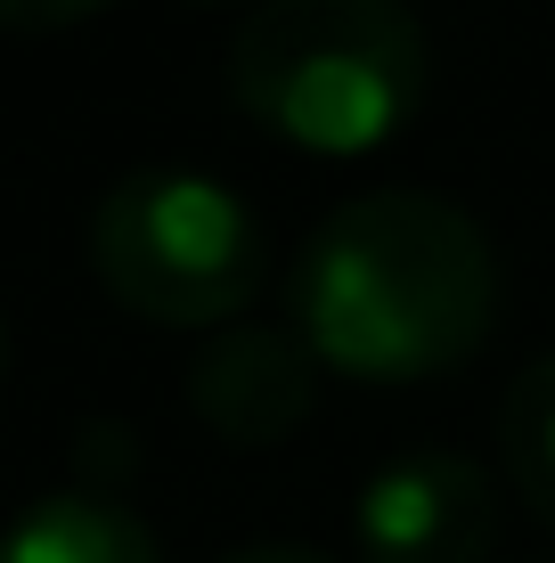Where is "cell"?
I'll return each mask as SVG.
<instances>
[{
	"label": "cell",
	"mask_w": 555,
	"mask_h": 563,
	"mask_svg": "<svg viewBox=\"0 0 555 563\" xmlns=\"http://www.w3.org/2000/svg\"><path fill=\"white\" fill-rule=\"evenodd\" d=\"M490 319L499 254L442 188L343 197L286 278V327H302V343L359 384L449 376L490 343Z\"/></svg>",
	"instance_id": "obj_1"
},
{
	"label": "cell",
	"mask_w": 555,
	"mask_h": 563,
	"mask_svg": "<svg viewBox=\"0 0 555 563\" xmlns=\"http://www.w3.org/2000/svg\"><path fill=\"white\" fill-rule=\"evenodd\" d=\"M425 74L409 0H262L229 33V99L311 155H376L425 107Z\"/></svg>",
	"instance_id": "obj_2"
},
{
	"label": "cell",
	"mask_w": 555,
	"mask_h": 563,
	"mask_svg": "<svg viewBox=\"0 0 555 563\" xmlns=\"http://www.w3.org/2000/svg\"><path fill=\"white\" fill-rule=\"evenodd\" d=\"M90 269L147 327H237L270 278V229L213 172L147 164L90 212Z\"/></svg>",
	"instance_id": "obj_3"
},
{
	"label": "cell",
	"mask_w": 555,
	"mask_h": 563,
	"mask_svg": "<svg viewBox=\"0 0 555 563\" xmlns=\"http://www.w3.org/2000/svg\"><path fill=\"white\" fill-rule=\"evenodd\" d=\"M507 515V474L466 450H409L376 465L352 507V539L368 563H490Z\"/></svg>",
	"instance_id": "obj_4"
},
{
	"label": "cell",
	"mask_w": 555,
	"mask_h": 563,
	"mask_svg": "<svg viewBox=\"0 0 555 563\" xmlns=\"http://www.w3.org/2000/svg\"><path fill=\"white\" fill-rule=\"evenodd\" d=\"M319 376L328 360L302 343V327H270V319H237L188 367V409L204 417V433L229 450H278L295 441L319 409Z\"/></svg>",
	"instance_id": "obj_5"
},
{
	"label": "cell",
	"mask_w": 555,
	"mask_h": 563,
	"mask_svg": "<svg viewBox=\"0 0 555 563\" xmlns=\"http://www.w3.org/2000/svg\"><path fill=\"white\" fill-rule=\"evenodd\" d=\"M0 563H164V548H156L140 507H123L114 490L74 482V490H49L16 515Z\"/></svg>",
	"instance_id": "obj_6"
},
{
	"label": "cell",
	"mask_w": 555,
	"mask_h": 563,
	"mask_svg": "<svg viewBox=\"0 0 555 563\" xmlns=\"http://www.w3.org/2000/svg\"><path fill=\"white\" fill-rule=\"evenodd\" d=\"M499 474L540 522H555V352L523 360L499 400Z\"/></svg>",
	"instance_id": "obj_7"
},
{
	"label": "cell",
	"mask_w": 555,
	"mask_h": 563,
	"mask_svg": "<svg viewBox=\"0 0 555 563\" xmlns=\"http://www.w3.org/2000/svg\"><path fill=\"white\" fill-rule=\"evenodd\" d=\"M99 9H107V0H0V25L42 42V33H74L82 16H99Z\"/></svg>",
	"instance_id": "obj_8"
},
{
	"label": "cell",
	"mask_w": 555,
	"mask_h": 563,
	"mask_svg": "<svg viewBox=\"0 0 555 563\" xmlns=\"http://www.w3.org/2000/svg\"><path fill=\"white\" fill-rule=\"evenodd\" d=\"M221 563H335V555L302 548V539H254V548H229Z\"/></svg>",
	"instance_id": "obj_9"
},
{
	"label": "cell",
	"mask_w": 555,
	"mask_h": 563,
	"mask_svg": "<svg viewBox=\"0 0 555 563\" xmlns=\"http://www.w3.org/2000/svg\"><path fill=\"white\" fill-rule=\"evenodd\" d=\"M188 9H221V0H188Z\"/></svg>",
	"instance_id": "obj_10"
}]
</instances>
